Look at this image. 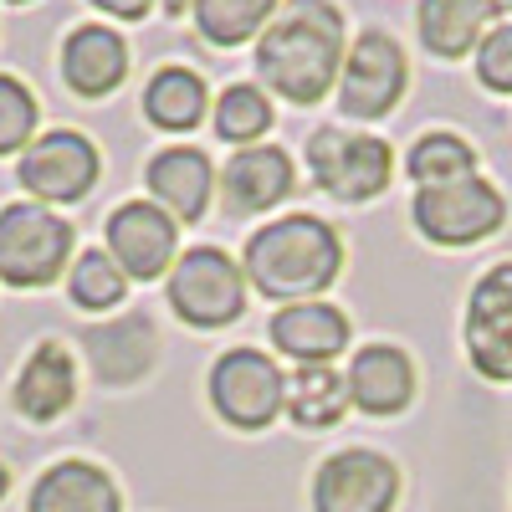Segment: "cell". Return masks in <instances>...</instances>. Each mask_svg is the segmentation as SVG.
<instances>
[{
    "label": "cell",
    "instance_id": "6da1fadb",
    "mask_svg": "<svg viewBox=\"0 0 512 512\" xmlns=\"http://www.w3.org/2000/svg\"><path fill=\"white\" fill-rule=\"evenodd\" d=\"M344 16L333 0H287L282 16L256 36V77L297 108H313L344 72Z\"/></svg>",
    "mask_w": 512,
    "mask_h": 512
},
{
    "label": "cell",
    "instance_id": "7a4b0ae2",
    "mask_svg": "<svg viewBox=\"0 0 512 512\" xmlns=\"http://www.w3.org/2000/svg\"><path fill=\"white\" fill-rule=\"evenodd\" d=\"M344 267V241L318 216H282L251 231L241 251V272L262 297L282 303H313V297Z\"/></svg>",
    "mask_w": 512,
    "mask_h": 512
},
{
    "label": "cell",
    "instance_id": "3957f363",
    "mask_svg": "<svg viewBox=\"0 0 512 512\" xmlns=\"http://www.w3.org/2000/svg\"><path fill=\"white\" fill-rule=\"evenodd\" d=\"M72 226L52 205L16 200L0 210V282L47 287L72 267Z\"/></svg>",
    "mask_w": 512,
    "mask_h": 512
},
{
    "label": "cell",
    "instance_id": "277c9868",
    "mask_svg": "<svg viewBox=\"0 0 512 512\" xmlns=\"http://www.w3.org/2000/svg\"><path fill=\"white\" fill-rule=\"evenodd\" d=\"M169 308L190 328H226L246 313V272L221 246H190L169 267Z\"/></svg>",
    "mask_w": 512,
    "mask_h": 512
},
{
    "label": "cell",
    "instance_id": "5b68a950",
    "mask_svg": "<svg viewBox=\"0 0 512 512\" xmlns=\"http://www.w3.org/2000/svg\"><path fill=\"white\" fill-rule=\"evenodd\" d=\"M210 405L236 431H267L287 405V374L262 349H226L210 369Z\"/></svg>",
    "mask_w": 512,
    "mask_h": 512
},
{
    "label": "cell",
    "instance_id": "8992f818",
    "mask_svg": "<svg viewBox=\"0 0 512 512\" xmlns=\"http://www.w3.org/2000/svg\"><path fill=\"white\" fill-rule=\"evenodd\" d=\"M410 221L436 246H472V241H487L507 221V200L482 175H466V180H451L436 190H415Z\"/></svg>",
    "mask_w": 512,
    "mask_h": 512
},
{
    "label": "cell",
    "instance_id": "52a82bcc",
    "mask_svg": "<svg viewBox=\"0 0 512 512\" xmlns=\"http://www.w3.org/2000/svg\"><path fill=\"white\" fill-rule=\"evenodd\" d=\"M98 169H103V159L88 134L52 128V134H41L21 149L16 180L26 185V195L36 205H72L98 185Z\"/></svg>",
    "mask_w": 512,
    "mask_h": 512
},
{
    "label": "cell",
    "instance_id": "ba28073f",
    "mask_svg": "<svg viewBox=\"0 0 512 512\" xmlns=\"http://www.w3.org/2000/svg\"><path fill=\"white\" fill-rule=\"evenodd\" d=\"M313 180L338 200H374L395 175V154L374 134H344V128H318L308 139Z\"/></svg>",
    "mask_w": 512,
    "mask_h": 512
},
{
    "label": "cell",
    "instance_id": "9c48e42d",
    "mask_svg": "<svg viewBox=\"0 0 512 512\" xmlns=\"http://www.w3.org/2000/svg\"><path fill=\"white\" fill-rule=\"evenodd\" d=\"M405 88H410V67L400 41L384 31H364L344 57V72H338V108L359 123H374L405 98Z\"/></svg>",
    "mask_w": 512,
    "mask_h": 512
},
{
    "label": "cell",
    "instance_id": "30bf717a",
    "mask_svg": "<svg viewBox=\"0 0 512 512\" xmlns=\"http://www.w3.org/2000/svg\"><path fill=\"white\" fill-rule=\"evenodd\" d=\"M400 502V466L369 446H349L318 466L313 512H395Z\"/></svg>",
    "mask_w": 512,
    "mask_h": 512
},
{
    "label": "cell",
    "instance_id": "8fae6325",
    "mask_svg": "<svg viewBox=\"0 0 512 512\" xmlns=\"http://www.w3.org/2000/svg\"><path fill=\"white\" fill-rule=\"evenodd\" d=\"M466 359L492 384H512V262L482 272L466 297Z\"/></svg>",
    "mask_w": 512,
    "mask_h": 512
},
{
    "label": "cell",
    "instance_id": "7c38bea8",
    "mask_svg": "<svg viewBox=\"0 0 512 512\" xmlns=\"http://www.w3.org/2000/svg\"><path fill=\"white\" fill-rule=\"evenodd\" d=\"M108 256L123 267V277H139V282H154V277H169V267L180 262L175 246H180V221L164 216L154 200H128L108 216Z\"/></svg>",
    "mask_w": 512,
    "mask_h": 512
},
{
    "label": "cell",
    "instance_id": "4fadbf2b",
    "mask_svg": "<svg viewBox=\"0 0 512 512\" xmlns=\"http://www.w3.org/2000/svg\"><path fill=\"white\" fill-rule=\"evenodd\" d=\"M297 185V169L277 144H251L236 149L221 169V205L226 216H262V210L282 205Z\"/></svg>",
    "mask_w": 512,
    "mask_h": 512
},
{
    "label": "cell",
    "instance_id": "5bb4252c",
    "mask_svg": "<svg viewBox=\"0 0 512 512\" xmlns=\"http://www.w3.org/2000/svg\"><path fill=\"white\" fill-rule=\"evenodd\" d=\"M149 180V195L164 216H175L185 226H195L210 205V190H216V169H210V154L205 149H190V144H175L149 159L144 169Z\"/></svg>",
    "mask_w": 512,
    "mask_h": 512
},
{
    "label": "cell",
    "instance_id": "9a60e30c",
    "mask_svg": "<svg viewBox=\"0 0 512 512\" xmlns=\"http://www.w3.org/2000/svg\"><path fill=\"white\" fill-rule=\"evenodd\" d=\"M272 349L297 359V364H333L338 354L349 349V318L338 313L333 303H287L272 313L267 323Z\"/></svg>",
    "mask_w": 512,
    "mask_h": 512
},
{
    "label": "cell",
    "instance_id": "2e32d148",
    "mask_svg": "<svg viewBox=\"0 0 512 512\" xmlns=\"http://www.w3.org/2000/svg\"><path fill=\"white\" fill-rule=\"evenodd\" d=\"M344 384H349V405H359L364 415H400L415 400V364L395 344H369L349 359Z\"/></svg>",
    "mask_w": 512,
    "mask_h": 512
},
{
    "label": "cell",
    "instance_id": "e0dca14e",
    "mask_svg": "<svg viewBox=\"0 0 512 512\" xmlns=\"http://www.w3.org/2000/svg\"><path fill=\"white\" fill-rule=\"evenodd\" d=\"M62 77L77 98H108L128 77V41L113 26H77L62 41Z\"/></svg>",
    "mask_w": 512,
    "mask_h": 512
},
{
    "label": "cell",
    "instance_id": "ac0fdd59",
    "mask_svg": "<svg viewBox=\"0 0 512 512\" xmlns=\"http://www.w3.org/2000/svg\"><path fill=\"white\" fill-rule=\"evenodd\" d=\"M26 512H123L113 477L93 461H57L36 477Z\"/></svg>",
    "mask_w": 512,
    "mask_h": 512
},
{
    "label": "cell",
    "instance_id": "d6986e66",
    "mask_svg": "<svg viewBox=\"0 0 512 512\" xmlns=\"http://www.w3.org/2000/svg\"><path fill=\"white\" fill-rule=\"evenodd\" d=\"M492 21H497V0H420V11H415L425 52L441 62L477 52Z\"/></svg>",
    "mask_w": 512,
    "mask_h": 512
},
{
    "label": "cell",
    "instance_id": "ffe728a7",
    "mask_svg": "<svg viewBox=\"0 0 512 512\" xmlns=\"http://www.w3.org/2000/svg\"><path fill=\"white\" fill-rule=\"evenodd\" d=\"M77 400V364L62 344H36L16 374V410L36 425L57 420Z\"/></svg>",
    "mask_w": 512,
    "mask_h": 512
},
{
    "label": "cell",
    "instance_id": "44dd1931",
    "mask_svg": "<svg viewBox=\"0 0 512 512\" xmlns=\"http://www.w3.org/2000/svg\"><path fill=\"white\" fill-rule=\"evenodd\" d=\"M210 108V93H205V77L190 72V67H159L144 88V118L164 134H190L200 128Z\"/></svg>",
    "mask_w": 512,
    "mask_h": 512
},
{
    "label": "cell",
    "instance_id": "7402d4cb",
    "mask_svg": "<svg viewBox=\"0 0 512 512\" xmlns=\"http://www.w3.org/2000/svg\"><path fill=\"white\" fill-rule=\"evenodd\" d=\"M282 410L303 425V431H328V425H338L349 410V384L328 364H297V374L287 379V405Z\"/></svg>",
    "mask_w": 512,
    "mask_h": 512
},
{
    "label": "cell",
    "instance_id": "603a6c76",
    "mask_svg": "<svg viewBox=\"0 0 512 512\" xmlns=\"http://www.w3.org/2000/svg\"><path fill=\"white\" fill-rule=\"evenodd\" d=\"M405 175L420 185V190H436V185H451V180H466L477 175V149L466 144L461 134H420L405 154Z\"/></svg>",
    "mask_w": 512,
    "mask_h": 512
},
{
    "label": "cell",
    "instance_id": "cb8c5ba5",
    "mask_svg": "<svg viewBox=\"0 0 512 512\" xmlns=\"http://www.w3.org/2000/svg\"><path fill=\"white\" fill-rule=\"evenodd\" d=\"M277 16V0H195V26L210 47H241L262 36Z\"/></svg>",
    "mask_w": 512,
    "mask_h": 512
},
{
    "label": "cell",
    "instance_id": "d4e9b609",
    "mask_svg": "<svg viewBox=\"0 0 512 512\" xmlns=\"http://www.w3.org/2000/svg\"><path fill=\"white\" fill-rule=\"evenodd\" d=\"M272 128V103H267V93L256 88V82H231V88L221 93V103H216V134L226 139V144H241V149H251L256 139H262Z\"/></svg>",
    "mask_w": 512,
    "mask_h": 512
},
{
    "label": "cell",
    "instance_id": "484cf974",
    "mask_svg": "<svg viewBox=\"0 0 512 512\" xmlns=\"http://www.w3.org/2000/svg\"><path fill=\"white\" fill-rule=\"evenodd\" d=\"M123 267L113 262L108 251H82L77 262H72V277H67V292H72V303L77 308H88V313H108L123 303Z\"/></svg>",
    "mask_w": 512,
    "mask_h": 512
},
{
    "label": "cell",
    "instance_id": "4316f807",
    "mask_svg": "<svg viewBox=\"0 0 512 512\" xmlns=\"http://www.w3.org/2000/svg\"><path fill=\"white\" fill-rule=\"evenodd\" d=\"M36 118H41V108H36L31 88L21 77L0 72V154H21L36 134Z\"/></svg>",
    "mask_w": 512,
    "mask_h": 512
},
{
    "label": "cell",
    "instance_id": "83f0119b",
    "mask_svg": "<svg viewBox=\"0 0 512 512\" xmlns=\"http://www.w3.org/2000/svg\"><path fill=\"white\" fill-rule=\"evenodd\" d=\"M477 82L487 93L512 98V21H497L477 47Z\"/></svg>",
    "mask_w": 512,
    "mask_h": 512
},
{
    "label": "cell",
    "instance_id": "f1b7e54d",
    "mask_svg": "<svg viewBox=\"0 0 512 512\" xmlns=\"http://www.w3.org/2000/svg\"><path fill=\"white\" fill-rule=\"evenodd\" d=\"M88 6H98V11L113 16V21H144V16L154 11V0H88Z\"/></svg>",
    "mask_w": 512,
    "mask_h": 512
},
{
    "label": "cell",
    "instance_id": "f546056e",
    "mask_svg": "<svg viewBox=\"0 0 512 512\" xmlns=\"http://www.w3.org/2000/svg\"><path fill=\"white\" fill-rule=\"evenodd\" d=\"M11 492V472H6V466H0V497H6Z\"/></svg>",
    "mask_w": 512,
    "mask_h": 512
},
{
    "label": "cell",
    "instance_id": "4dcf8cb0",
    "mask_svg": "<svg viewBox=\"0 0 512 512\" xmlns=\"http://www.w3.org/2000/svg\"><path fill=\"white\" fill-rule=\"evenodd\" d=\"M11 6H31V0H11Z\"/></svg>",
    "mask_w": 512,
    "mask_h": 512
},
{
    "label": "cell",
    "instance_id": "1f68e13d",
    "mask_svg": "<svg viewBox=\"0 0 512 512\" xmlns=\"http://www.w3.org/2000/svg\"><path fill=\"white\" fill-rule=\"evenodd\" d=\"M497 6H507V11H512V0H497Z\"/></svg>",
    "mask_w": 512,
    "mask_h": 512
}]
</instances>
